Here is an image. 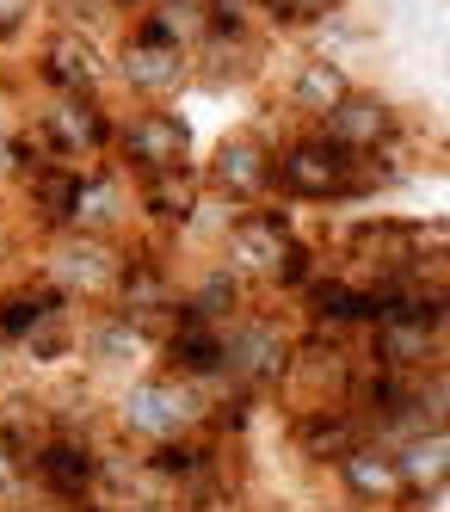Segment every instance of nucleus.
<instances>
[{
	"mask_svg": "<svg viewBox=\"0 0 450 512\" xmlns=\"http://www.w3.org/2000/svg\"><path fill=\"white\" fill-rule=\"evenodd\" d=\"M216 260L247 284L253 303H272V297H296L321 272V247L296 229V216L284 204H259V210H241L229 223Z\"/></svg>",
	"mask_w": 450,
	"mask_h": 512,
	"instance_id": "f257e3e1",
	"label": "nucleus"
},
{
	"mask_svg": "<svg viewBox=\"0 0 450 512\" xmlns=\"http://www.w3.org/2000/svg\"><path fill=\"white\" fill-rule=\"evenodd\" d=\"M105 426H111V445L155 451V445H173V438H192L210 426V395L155 364V371H136L105 401Z\"/></svg>",
	"mask_w": 450,
	"mask_h": 512,
	"instance_id": "f03ea898",
	"label": "nucleus"
},
{
	"mask_svg": "<svg viewBox=\"0 0 450 512\" xmlns=\"http://www.w3.org/2000/svg\"><path fill=\"white\" fill-rule=\"evenodd\" d=\"M111 167H118L130 186L142 179H167V173H192L198 167V142L173 105H130V112L111 118Z\"/></svg>",
	"mask_w": 450,
	"mask_h": 512,
	"instance_id": "7ed1b4c3",
	"label": "nucleus"
},
{
	"mask_svg": "<svg viewBox=\"0 0 450 512\" xmlns=\"http://www.w3.org/2000/svg\"><path fill=\"white\" fill-rule=\"evenodd\" d=\"M272 198L278 204H358L364 198L358 155L333 149L321 130H296L272 149Z\"/></svg>",
	"mask_w": 450,
	"mask_h": 512,
	"instance_id": "20e7f679",
	"label": "nucleus"
},
{
	"mask_svg": "<svg viewBox=\"0 0 450 512\" xmlns=\"http://www.w3.org/2000/svg\"><path fill=\"white\" fill-rule=\"evenodd\" d=\"M296 334L272 303H247L235 321H222V389H247V395H272L290 371Z\"/></svg>",
	"mask_w": 450,
	"mask_h": 512,
	"instance_id": "39448f33",
	"label": "nucleus"
},
{
	"mask_svg": "<svg viewBox=\"0 0 450 512\" xmlns=\"http://www.w3.org/2000/svg\"><path fill=\"white\" fill-rule=\"evenodd\" d=\"M111 105L105 99H68V93H37V105H25L19 124L31 130V142L44 149L56 167H93L111 155Z\"/></svg>",
	"mask_w": 450,
	"mask_h": 512,
	"instance_id": "423d86ee",
	"label": "nucleus"
},
{
	"mask_svg": "<svg viewBox=\"0 0 450 512\" xmlns=\"http://www.w3.org/2000/svg\"><path fill=\"white\" fill-rule=\"evenodd\" d=\"M31 87L68 93V99H105L111 93V50L74 25H44L31 44Z\"/></svg>",
	"mask_w": 450,
	"mask_h": 512,
	"instance_id": "0eeeda50",
	"label": "nucleus"
},
{
	"mask_svg": "<svg viewBox=\"0 0 450 512\" xmlns=\"http://www.w3.org/2000/svg\"><path fill=\"white\" fill-rule=\"evenodd\" d=\"M118 266H124L118 241H93V235H68V229L37 241V278H50L74 309H105Z\"/></svg>",
	"mask_w": 450,
	"mask_h": 512,
	"instance_id": "6e6552de",
	"label": "nucleus"
},
{
	"mask_svg": "<svg viewBox=\"0 0 450 512\" xmlns=\"http://www.w3.org/2000/svg\"><path fill=\"white\" fill-rule=\"evenodd\" d=\"M272 149L278 142L266 130H229L210 149V161L198 167V186L204 198L216 204H229V210H259V204H272Z\"/></svg>",
	"mask_w": 450,
	"mask_h": 512,
	"instance_id": "1a4fd4ad",
	"label": "nucleus"
},
{
	"mask_svg": "<svg viewBox=\"0 0 450 512\" xmlns=\"http://www.w3.org/2000/svg\"><path fill=\"white\" fill-rule=\"evenodd\" d=\"M25 488L31 500H44V506H87L99 494V469H105V445H93V438H68V432H50L44 445H37L25 463Z\"/></svg>",
	"mask_w": 450,
	"mask_h": 512,
	"instance_id": "9d476101",
	"label": "nucleus"
},
{
	"mask_svg": "<svg viewBox=\"0 0 450 512\" xmlns=\"http://www.w3.org/2000/svg\"><path fill=\"white\" fill-rule=\"evenodd\" d=\"M62 229H68V235H93V241H118V247H124V241L136 235V186H130V179L111 167V161L74 167Z\"/></svg>",
	"mask_w": 450,
	"mask_h": 512,
	"instance_id": "9b49d317",
	"label": "nucleus"
},
{
	"mask_svg": "<svg viewBox=\"0 0 450 512\" xmlns=\"http://www.w3.org/2000/svg\"><path fill=\"white\" fill-rule=\"evenodd\" d=\"M296 309H303V327L309 334H340V340H358L370 321H377V297H370V284L333 272L321 260V272L296 290Z\"/></svg>",
	"mask_w": 450,
	"mask_h": 512,
	"instance_id": "f8f14e48",
	"label": "nucleus"
},
{
	"mask_svg": "<svg viewBox=\"0 0 450 512\" xmlns=\"http://www.w3.org/2000/svg\"><path fill=\"white\" fill-rule=\"evenodd\" d=\"M401 105L389 99V93H377V87H352L333 112L315 124L333 149H346V155H383L389 142H395V130H401Z\"/></svg>",
	"mask_w": 450,
	"mask_h": 512,
	"instance_id": "ddd939ff",
	"label": "nucleus"
},
{
	"mask_svg": "<svg viewBox=\"0 0 450 512\" xmlns=\"http://www.w3.org/2000/svg\"><path fill=\"white\" fill-rule=\"evenodd\" d=\"M185 81H192V50H161L136 38L111 50V87H124L136 105H167Z\"/></svg>",
	"mask_w": 450,
	"mask_h": 512,
	"instance_id": "4468645a",
	"label": "nucleus"
},
{
	"mask_svg": "<svg viewBox=\"0 0 450 512\" xmlns=\"http://www.w3.org/2000/svg\"><path fill=\"white\" fill-rule=\"evenodd\" d=\"M155 358H161V371H173L179 383H192V389H204V395L222 389V327H210V321L173 315V327L161 334Z\"/></svg>",
	"mask_w": 450,
	"mask_h": 512,
	"instance_id": "2eb2a0df",
	"label": "nucleus"
},
{
	"mask_svg": "<svg viewBox=\"0 0 450 512\" xmlns=\"http://www.w3.org/2000/svg\"><path fill=\"white\" fill-rule=\"evenodd\" d=\"M284 432H290V451L327 469V463H340L352 445H364V420L358 408H346V401H333V408H303V414H284Z\"/></svg>",
	"mask_w": 450,
	"mask_h": 512,
	"instance_id": "dca6fc26",
	"label": "nucleus"
},
{
	"mask_svg": "<svg viewBox=\"0 0 450 512\" xmlns=\"http://www.w3.org/2000/svg\"><path fill=\"white\" fill-rule=\"evenodd\" d=\"M327 475H333V488H340L358 512H383V506H395L407 494L401 475H395V451L377 445V438H364V445H352L340 463H327Z\"/></svg>",
	"mask_w": 450,
	"mask_h": 512,
	"instance_id": "f3484780",
	"label": "nucleus"
},
{
	"mask_svg": "<svg viewBox=\"0 0 450 512\" xmlns=\"http://www.w3.org/2000/svg\"><path fill=\"white\" fill-rule=\"evenodd\" d=\"M74 358H87L93 377H124L130 383L142 371V358H155V346H148L124 315L93 309V315H81V352H74Z\"/></svg>",
	"mask_w": 450,
	"mask_h": 512,
	"instance_id": "a211bd4d",
	"label": "nucleus"
},
{
	"mask_svg": "<svg viewBox=\"0 0 450 512\" xmlns=\"http://www.w3.org/2000/svg\"><path fill=\"white\" fill-rule=\"evenodd\" d=\"M204 204V186H198V167L192 173H167V179H142L136 186V229L155 235V241H173L192 210Z\"/></svg>",
	"mask_w": 450,
	"mask_h": 512,
	"instance_id": "6ab92c4d",
	"label": "nucleus"
},
{
	"mask_svg": "<svg viewBox=\"0 0 450 512\" xmlns=\"http://www.w3.org/2000/svg\"><path fill=\"white\" fill-rule=\"evenodd\" d=\"M352 87H358V81H352V68H346L340 56H315V50H309L303 62L290 68V81H284V112L309 118V130H315Z\"/></svg>",
	"mask_w": 450,
	"mask_h": 512,
	"instance_id": "aec40b11",
	"label": "nucleus"
},
{
	"mask_svg": "<svg viewBox=\"0 0 450 512\" xmlns=\"http://www.w3.org/2000/svg\"><path fill=\"white\" fill-rule=\"evenodd\" d=\"M253 297H247V284L229 272L210 253L204 266H192V272H179V315H192V321H210V327H222V321H235L241 309H247Z\"/></svg>",
	"mask_w": 450,
	"mask_h": 512,
	"instance_id": "412c9836",
	"label": "nucleus"
},
{
	"mask_svg": "<svg viewBox=\"0 0 450 512\" xmlns=\"http://www.w3.org/2000/svg\"><path fill=\"white\" fill-rule=\"evenodd\" d=\"M62 309H74V303L62 297L50 278H37V272L7 278V284H0V346L19 352L31 327H37V321H50V315H62Z\"/></svg>",
	"mask_w": 450,
	"mask_h": 512,
	"instance_id": "4be33fe9",
	"label": "nucleus"
},
{
	"mask_svg": "<svg viewBox=\"0 0 450 512\" xmlns=\"http://www.w3.org/2000/svg\"><path fill=\"white\" fill-rule=\"evenodd\" d=\"M266 50H272V38H198L192 44V81H204L216 93L247 87L266 68Z\"/></svg>",
	"mask_w": 450,
	"mask_h": 512,
	"instance_id": "5701e85b",
	"label": "nucleus"
},
{
	"mask_svg": "<svg viewBox=\"0 0 450 512\" xmlns=\"http://www.w3.org/2000/svg\"><path fill=\"white\" fill-rule=\"evenodd\" d=\"M395 451V475L407 494L420 500H444V482H450V432H420V438H401Z\"/></svg>",
	"mask_w": 450,
	"mask_h": 512,
	"instance_id": "b1692460",
	"label": "nucleus"
},
{
	"mask_svg": "<svg viewBox=\"0 0 450 512\" xmlns=\"http://www.w3.org/2000/svg\"><path fill=\"white\" fill-rule=\"evenodd\" d=\"M346 7H352V0H253L266 38H309L315 25H327L333 13H346Z\"/></svg>",
	"mask_w": 450,
	"mask_h": 512,
	"instance_id": "393cba45",
	"label": "nucleus"
},
{
	"mask_svg": "<svg viewBox=\"0 0 450 512\" xmlns=\"http://www.w3.org/2000/svg\"><path fill=\"white\" fill-rule=\"evenodd\" d=\"M19 352H25L31 364H44V371L68 364L74 352H81V309H62V315H50V321H37Z\"/></svg>",
	"mask_w": 450,
	"mask_h": 512,
	"instance_id": "a878e982",
	"label": "nucleus"
},
{
	"mask_svg": "<svg viewBox=\"0 0 450 512\" xmlns=\"http://www.w3.org/2000/svg\"><path fill=\"white\" fill-rule=\"evenodd\" d=\"M37 25H44V0H0V50L25 44Z\"/></svg>",
	"mask_w": 450,
	"mask_h": 512,
	"instance_id": "bb28decb",
	"label": "nucleus"
},
{
	"mask_svg": "<svg viewBox=\"0 0 450 512\" xmlns=\"http://www.w3.org/2000/svg\"><path fill=\"white\" fill-rule=\"evenodd\" d=\"M74 512H173V506H161V500H87V506H74Z\"/></svg>",
	"mask_w": 450,
	"mask_h": 512,
	"instance_id": "cd10ccee",
	"label": "nucleus"
},
{
	"mask_svg": "<svg viewBox=\"0 0 450 512\" xmlns=\"http://www.w3.org/2000/svg\"><path fill=\"white\" fill-rule=\"evenodd\" d=\"M13 512H62V506H44V500H19Z\"/></svg>",
	"mask_w": 450,
	"mask_h": 512,
	"instance_id": "c85d7f7f",
	"label": "nucleus"
},
{
	"mask_svg": "<svg viewBox=\"0 0 450 512\" xmlns=\"http://www.w3.org/2000/svg\"><path fill=\"white\" fill-rule=\"evenodd\" d=\"M161 7H204V0H161Z\"/></svg>",
	"mask_w": 450,
	"mask_h": 512,
	"instance_id": "c756f323",
	"label": "nucleus"
}]
</instances>
